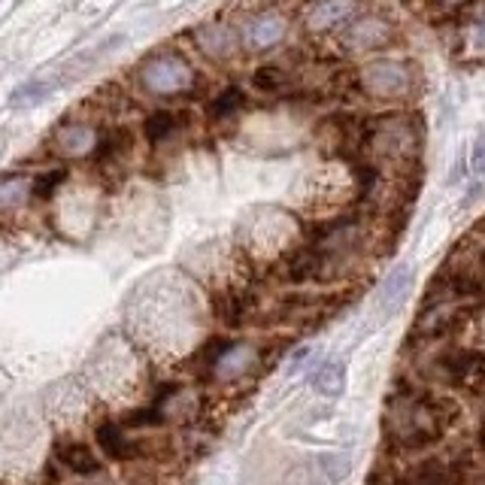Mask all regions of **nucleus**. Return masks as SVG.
<instances>
[{"label":"nucleus","instance_id":"obj_1","mask_svg":"<svg viewBox=\"0 0 485 485\" xmlns=\"http://www.w3.org/2000/svg\"><path fill=\"white\" fill-rule=\"evenodd\" d=\"M385 431L397 446H425L440 437L437 404L422 397H395L385 412Z\"/></svg>","mask_w":485,"mask_h":485},{"label":"nucleus","instance_id":"obj_2","mask_svg":"<svg viewBox=\"0 0 485 485\" xmlns=\"http://www.w3.org/2000/svg\"><path fill=\"white\" fill-rule=\"evenodd\" d=\"M140 82L152 95H180L195 85V73L180 55H155L140 67Z\"/></svg>","mask_w":485,"mask_h":485},{"label":"nucleus","instance_id":"obj_3","mask_svg":"<svg viewBox=\"0 0 485 485\" xmlns=\"http://www.w3.org/2000/svg\"><path fill=\"white\" fill-rule=\"evenodd\" d=\"M361 82L370 95L395 97V95H404V91L410 89L412 76H410V67H406V64L376 61V64H370V67L361 70Z\"/></svg>","mask_w":485,"mask_h":485},{"label":"nucleus","instance_id":"obj_4","mask_svg":"<svg viewBox=\"0 0 485 485\" xmlns=\"http://www.w3.org/2000/svg\"><path fill=\"white\" fill-rule=\"evenodd\" d=\"M370 142L380 155L401 158V155H412L419 137L412 131L410 119H382L380 127H373V134H370Z\"/></svg>","mask_w":485,"mask_h":485},{"label":"nucleus","instance_id":"obj_5","mask_svg":"<svg viewBox=\"0 0 485 485\" xmlns=\"http://www.w3.org/2000/svg\"><path fill=\"white\" fill-rule=\"evenodd\" d=\"M358 0H319V4L310 6L306 12V27L310 31H334V27L346 25L358 16Z\"/></svg>","mask_w":485,"mask_h":485},{"label":"nucleus","instance_id":"obj_6","mask_svg":"<svg viewBox=\"0 0 485 485\" xmlns=\"http://www.w3.org/2000/svg\"><path fill=\"white\" fill-rule=\"evenodd\" d=\"M55 458H58L61 467L73 470V473H97L101 465H97L95 452H91L85 443H76V440H55Z\"/></svg>","mask_w":485,"mask_h":485},{"label":"nucleus","instance_id":"obj_7","mask_svg":"<svg viewBox=\"0 0 485 485\" xmlns=\"http://www.w3.org/2000/svg\"><path fill=\"white\" fill-rule=\"evenodd\" d=\"M195 40L210 58H231L237 52V34L225 25H206L195 34Z\"/></svg>","mask_w":485,"mask_h":485},{"label":"nucleus","instance_id":"obj_8","mask_svg":"<svg viewBox=\"0 0 485 485\" xmlns=\"http://www.w3.org/2000/svg\"><path fill=\"white\" fill-rule=\"evenodd\" d=\"M285 31H289V21L280 12H264V16H258L249 25V46L270 49L285 37Z\"/></svg>","mask_w":485,"mask_h":485},{"label":"nucleus","instance_id":"obj_9","mask_svg":"<svg viewBox=\"0 0 485 485\" xmlns=\"http://www.w3.org/2000/svg\"><path fill=\"white\" fill-rule=\"evenodd\" d=\"M97 446H101L112 461H134L140 455V449L121 434V425L116 422L97 425Z\"/></svg>","mask_w":485,"mask_h":485},{"label":"nucleus","instance_id":"obj_10","mask_svg":"<svg viewBox=\"0 0 485 485\" xmlns=\"http://www.w3.org/2000/svg\"><path fill=\"white\" fill-rule=\"evenodd\" d=\"M410 285H412V267L410 264H401L389 273V280L382 285V295H380V304L382 310H397L404 304V297L410 295Z\"/></svg>","mask_w":485,"mask_h":485},{"label":"nucleus","instance_id":"obj_11","mask_svg":"<svg viewBox=\"0 0 485 485\" xmlns=\"http://www.w3.org/2000/svg\"><path fill=\"white\" fill-rule=\"evenodd\" d=\"M95 140L97 137L89 125H64V127H58V134H55V146H58V152H64V155L89 152V149L95 146Z\"/></svg>","mask_w":485,"mask_h":485},{"label":"nucleus","instance_id":"obj_12","mask_svg":"<svg viewBox=\"0 0 485 485\" xmlns=\"http://www.w3.org/2000/svg\"><path fill=\"white\" fill-rule=\"evenodd\" d=\"M346 46L352 49H376L389 40V25L385 21H358L346 31Z\"/></svg>","mask_w":485,"mask_h":485},{"label":"nucleus","instance_id":"obj_13","mask_svg":"<svg viewBox=\"0 0 485 485\" xmlns=\"http://www.w3.org/2000/svg\"><path fill=\"white\" fill-rule=\"evenodd\" d=\"M61 85L55 82V80H31V82H25V85H19L16 91L10 95V106L12 110H21V106H37L46 101L49 95H55Z\"/></svg>","mask_w":485,"mask_h":485},{"label":"nucleus","instance_id":"obj_14","mask_svg":"<svg viewBox=\"0 0 485 485\" xmlns=\"http://www.w3.org/2000/svg\"><path fill=\"white\" fill-rule=\"evenodd\" d=\"M312 385H316L319 395L325 397H340L346 389V370L343 364H325V367H319V373L312 376Z\"/></svg>","mask_w":485,"mask_h":485},{"label":"nucleus","instance_id":"obj_15","mask_svg":"<svg viewBox=\"0 0 485 485\" xmlns=\"http://www.w3.org/2000/svg\"><path fill=\"white\" fill-rule=\"evenodd\" d=\"M252 358H255L252 346H231L222 355V361L216 364V376H222V380H231V376H237L240 370H246L249 364H252Z\"/></svg>","mask_w":485,"mask_h":485},{"label":"nucleus","instance_id":"obj_16","mask_svg":"<svg viewBox=\"0 0 485 485\" xmlns=\"http://www.w3.org/2000/svg\"><path fill=\"white\" fill-rule=\"evenodd\" d=\"M449 482H452V476H449L443 465H419L404 480V485H449Z\"/></svg>","mask_w":485,"mask_h":485},{"label":"nucleus","instance_id":"obj_17","mask_svg":"<svg viewBox=\"0 0 485 485\" xmlns=\"http://www.w3.org/2000/svg\"><path fill=\"white\" fill-rule=\"evenodd\" d=\"M173 127H176V116L167 110H161V112H155V116L146 119V137L152 142H161L164 137L173 134Z\"/></svg>","mask_w":485,"mask_h":485},{"label":"nucleus","instance_id":"obj_18","mask_svg":"<svg viewBox=\"0 0 485 485\" xmlns=\"http://www.w3.org/2000/svg\"><path fill=\"white\" fill-rule=\"evenodd\" d=\"M34 185L27 180H19V176H6L4 185H0V201L4 206H16L27 197V191H31Z\"/></svg>","mask_w":485,"mask_h":485},{"label":"nucleus","instance_id":"obj_19","mask_svg":"<svg viewBox=\"0 0 485 485\" xmlns=\"http://www.w3.org/2000/svg\"><path fill=\"white\" fill-rule=\"evenodd\" d=\"M240 106H242V91L240 89H227L216 97V101H212L210 116L212 119H225V116H231V112H237Z\"/></svg>","mask_w":485,"mask_h":485},{"label":"nucleus","instance_id":"obj_20","mask_svg":"<svg viewBox=\"0 0 485 485\" xmlns=\"http://www.w3.org/2000/svg\"><path fill=\"white\" fill-rule=\"evenodd\" d=\"M285 80H289V76H285L280 67H261L258 73H255V85H258L261 91H280Z\"/></svg>","mask_w":485,"mask_h":485},{"label":"nucleus","instance_id":"obj_21","mask_svg":"<svg viewBox=\"0 0 485 485\" xmlns=\"http://www.w3.org/2000/svg\"><path fill=\"white\" fill-rule=\"evenodd\" d=\"M64 180V170H55V173H46V176H40L37 182H34V195H40V197H49L55 191V185H58Z\"/></svg>","mask_w":485,"mask_h":485},{"label":"nucleus","instance_id":"obj_22","mask_svg":"<svg viewBox=\"0 0 485 485\" xmlns=\"http://www.w3.org/2000/svg\"><path fill=\"white\" fill-rule=\"evenodd\" d=\"M473 176L476 180H485V134L473 146Z\"/></svg>","mask_w":485,"mask_h":485},{"label":"nucleus","instance_id":"obj_23","mask_svg":"<svg viewBox=\"0 0 485 485\" xmlns=\"http://www.w3.org/2000/svg\"><path fill=\"white\" fill-rule=\"evenodd\" d=\"M476 37H480L485 42V12L480 16V21H476Z\"/></svg>","mask_w":485,"mask_h":485},{"label":"nucleus","instance_id":"obj_24","mask_svg":"<svg viewBox=\"0 0 485 485\" xmlns=\"http://www.w3.org/2000/svg\"><path fill=\"white\" fill-rule=\"evenodd\" d=\"M440 4H465V0H440Z\"/></svg>","mask_w":485,"mask_h":485}]
</instances>
